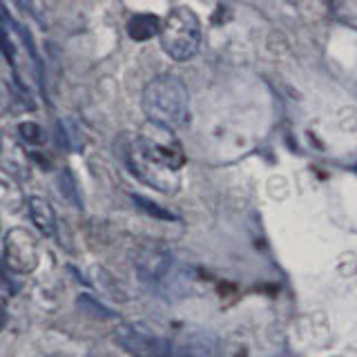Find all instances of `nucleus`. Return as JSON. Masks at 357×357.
Instances as JSON below:
<instances>
[{"label":"nucleus","mask_w":357,"mask_h":357,"mask_svg":"<svg viewBox=\"0 0 357 357\" xmlns=\"http://www.w3.org/2000/svg\"><path fill=\"white\" fill-rule=\"evenodd\" d=\"M121 154L126 167L141 183L159 192H174L178 188L176 172L183 167L185 156L172 132L150 126L145 132L128 134L121 143Z\"/></svg>","instance_id":"nucleus-1"},{"label":"nucleus","mask_w":357,"mask_h":357,"mask_svg":"<svg viewBox=\"0 0 357 357\" xmlns=\"http://www.w3.org/2000/svg\"><path fill=\"white\" fill-rule=\"evenodd\" d=\"M27 208H29V217L45 237H54L56 234V212L52 204L45 197L33 195L27 199Z\"/></svg>","instance_id":"nucleus-8"},{"label":"nucleus","mask_w":357,"mask_h":357,"mask_svg":"<svg viewBox=\"0 0 357 357\" xmlns=\"http://www.w3.org/2000/svg\"><path fill=\"white\" fill-rule=\"evenodd\" d=\"M134 201H137L139 206L148 208L150 212H159V217H161V219H172V215H170V212H163V210H161L159 206H152L150 201H145V199H141V197H134Z\"/></svg>","instance_id":"nucleus-11"},{"label":"nucleus","mask_w":357,"mask_h":357,"mask_svg":"<svg viewBox=\"0 0 357 357\" xmlns=\"http://www.w3.org/2000/svg\"><path fill=\"white\" fill-rule=\"evenodd\" d=\"M114 342L132 357H167V342L141 321H123L114 328Z\"/></svg>","instance_id":"nucleus-4"},{"label":"nucleus","mask_w":357,"mask_h":357,"mask_svg":"<svg viewBox=\"0 0 357 357\" xmlns=\"http://www.w3.org/2000/svg\"><path fill=\"white\" fill-rule=\"evenodd\" d=\"M172 266L174 259L170 252L161 248V245H150V248H143L137 257V277L141 279L143 286L159 290L161 284L170 277Z\"/></svg>","instance_id":"nucleus-7"},{"label":"nucleus","mask_w":357,"mask_h":357,"mask_svg":"<svg viewBox=\"0 0 357 357\" xmlns=\"http://www.w3.org/2000/svg\"><path fill=\"white\" fill-rule=\"evenodd\" d=\"M167 357H221L217 335L201 328L181 331L167 342Z\"/></svg>","instance_id":"nucleus-6"},{"label":"nucleus","mask_w":357,"mask_h":357,"mask_svg":"<svg viewBox=\"0 0 357 357\" xmlns=\"http://www.w3.org/2000/svg\"><path fill=\"white\" fill-rule=\"evenodd\" d=\"M5 321H7V310H5L3 306H0V328L5 326Z\"/></svg>","instance_id":"nucleus-12"},{"label":"nucleus","mask_w":357,"mask_h":357,"mask_svg":"<svg viewBox=\"0 0 357 357\" xmlns=\"http://www.w3.org/2000/svg\"><path fill=\"white\" fill-rule=\"evenodd\" d=\"M5 255H7L9 271L20 275L33 273L40 261V248L36 237L22 228L9 230V234L5 237Z\"/></svg>","instance_id":"nucleus-5"},{"label":"nucleus","mask_w":357,"mask_h":357,"mask_svg":"<svg viewBox=\"0 0 357 357\" xmlns=\"http://www.w3.org/2000/svg\"><path fill=\"white\" fill-rule=\"evenodd\" d=\"M161 50L172 61H190L201 45V22L190 7H174L165 14L159 27Z\"/></svg>","instance_id":"nucleus-3"},{"label":"nucleus","mask_w":357,"mask_h":357,"mask_svg":"<svg viewBox=\"0 0 357 357\" xmlns=\"http://www.w3.org/2000/svg\"><path fill=\"white\" fill-rule=\"evenodd\" d=\"M0 204L11 210H18L22 204V195H20L18 183L14 181V176H9L3 170H0Z\"/></svg>","instance_id":"nucleus-10"},{"label":"nucleus","mask_w":357,"mask_h":357,"mask_svg":"<svg viewBox=\"0 0 357 357\" xmlns=\"http://www.w3.org/2000/svg\"><path fill=\"white\" fill-rule=\"evenodd\" d=\"M141 107L150 126L163 128L167 132L181 130L190 121L188 87L178 76H156L143 89Z\"/></svg>","instance_id":"nucleus-2"},{"label":"nucleus","mask_w":357,"mask_h":357,"mask_svg":"<svg viewBox=\"0 0 357 357\" xmlns=\"http://www.w3.org/2000/svg\"><path fill=\"white\" fill-rule=\"evenodd\" d=\"M159 27H161V22L156 16L139 14V16H132V20L128 22V33L132 40H148L159 33Z\"/></svg>","instance_id":"nucleus-9"}]
</instances>
